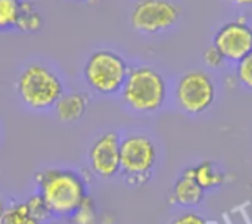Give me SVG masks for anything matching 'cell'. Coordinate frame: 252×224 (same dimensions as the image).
<instances>
[{
  "label": "cell",
  "instance_id": "obj_7",
  "mask_svg": "<svg viewBox=\"0 0 252 224\" xmlns=\"http://www.w3.org/2000/svg\"><path fill=\"white\" fill-rule=\"evenodd\" d=\"M182 10L171 0H139L130 12V25L142 34H158L180 19Z\"/></svg>",
  "mask_w": 252,
  "mask_h": 224
},
{
  "label": "cell",
  "instance_id": "obj_9",
  "mask_svg": "<svg viewBox=\"0 0 252 224\" xmlns=\"http://www.w3.org/2000/svg\"><path fill=\"white\" fill-rule=\"evenodd\" d=\"M213 46L224 56L226 61L238 64L252 52V27L245 16L221 25L213 40Z\"/></svg>",
  "mask_w": 252,
  "mask_h": 224
},
{
  "label": "cell",
  "instance_id": "obj_15",
  "mask_svg": "<svg viewBox=\"0 0 252 224\" xmlns=\"http://www.w3.org/2000/svg\"><path fill=\"white\" fill-rule=\"evenodd\" d=\"M22 0H0V31L16 27Z\"/></svg>",
  "mask_w": 252,
  "mask_h": 224
},
{
  "label": "cell",
  "instance_id": "obj_22",
  "mask_svg": "<svg viewBox=\"0 0 252 224\" xmlns=\"http://www.w3.org/2000/svg\"><path fill=\"white\" fill-rule=\"evenodd\" d=\"M235 6H252V0H229Z\"/></svg>",
  "mask_w": 252,
  "mask_h": 224
},
{
  "label": "cell",
  "instance_id": "obj_3",
  "mask_svg": "<svg viewBox=\"0 0 252 224\" xmlns=\"http://www.w3.org/2000/svg\"><path fill=\"white\" fill-rule=\"evenodd\" d=\"M15 89L22 103L32 111L53 109L65 93L61 77L40 62H32L19 72Z\"/></svg>",
  "mask_w": 252,
  "mask_h": 224
},
{
  "label": "cell",
  "instance_id": "obj_5",
  "mask_svg": "<svg viewBox=\"0 0 252 224\" xmlns=\"http://www.w3.org/2000/svg\"><path fill=\"white\" fill-rule=\"evenodd\" d=\"M130 65L124 56L115 50H94L83 66L86 84L96 93L112 96L121 92L128 75Z\"/></svg>",
  "mask_w": 252,
  "mask_h": 224
},
{
  "label": "cell",
  "instance_id": "obj_10",
  "mask_svg": "<svg viewBox=\"0 0 252 224\" xmlns=\"http://www.w3.org/2000/svg\"><path fill=\"white\" fill-rule=\"evenodd\" d=\"M204 198L205 191L195 180L192 167L185 168L171 188L170 204L182 208H192L198 207L204 201Z\"/></svg>",
  "mask_w": 252,
  "mask_h": 224
},
{
  "label": "cell",
  "instance_id": "obj_12",
  "mask_svg": "<svg viewBox=\"0 0 252 224\" xmlns=\"http://www.w3.org/2000/svg\"><path fill=\"white\" fill-rule=\"evenodd\" d=\"M193 170V177L198 182V185L207 192V191H213L216 188H220L226 183V173L221 171L213 161L210 160H204L201 162H198L196 165L192 167Z\"/></svg>",
  "mask_w": 252,
  "mask_h": 224
},
{
  "label": "cell",
  "instance_id": "obj_17",
  "mask_svg": "<svg viewBox=\"0 0 252 224\" xmlns=\"http://www.w3.org/2000/svg\"><path fill=\"white\" fill-rule=\"evenodd\" d=\"M31 216L38 222V223H44V222H49L52 214L44 202V199L41 198V195L37 192V193H32L27 201H25Z\"/></svg>",
  "mask_w": 252,
  "mask_h": 224
},
{
  "label": "cell",
  "instance_id": "obj_24",
  "mask_svg": "<svg viewBox=\"0 0 252 224\" xmlns=\"http://www.w3.org/2000/svg\"><path fill=\"white\" fill-rule=\"evenodd\" d=\"M40 224H59V223H56V222H50V220H49V222H44V223H40Z\"/></svg>",
  "mask_w": 252,
  "mask_h": 224
},
{
  "label": "cell",
  "instance_id": "obj_16",
  "mask_svg": "<svg viewBox=\"0 0 252 224\" xmlns=\"http://www.w3.org/2000/svg\"><path fill=\"white\" fill-rule=\"evenodd\" d=\"M72 224H97L99 223V216L96 211V204L93 198L89 195L83 204L74 211V214L69 217Z\"/></svg>",
  "mask_w": 252,
  "mask_h": 224
},
{
  "label": "cell",
  "instance_id": "obj_23",
  "mask_svg": "<svg viewBox=\"0 0 252 224\" xmlns=\"http://www.w3.org/2000/svg\"><path fill=\"white\" fill-rule=\"evenodd\" d=\"M4 210H6V202H4L3 196L0 195V220H1V216H3V213H4Z\"/></svg>",
  "mask_w": 252,
  "mask_h": 224
},
{
  "label": "cell",
  "instance_id": "obj_20",
  "mask_svg": "<svg viewBox=\"0 0 252 224\" xmlns=\"http://www.w3.org/2000/svg\"><path fill=\"white\" fill-rule=\"evenodd\" d=\"M171 224H210V222L198 213L186 211V213H182L180 216H177L171 222Z\"/></svg>",
  "mask_w": 252,
  "mask_h": 224
},
{
  "label": "cell",
  "instance_id": "obj_21",
  "mask_svg": "<svg viewBox=\"0 0 252 224\" xmlns=\"http://www.w3.org/2000/svg\"><path fill=\"white\" fill-rule=\"evenodd\" d=\"M97 224H115V219L111 214H103L102 217H99V223Z\"/></svg>",
  "mask_w": 252,
  "mask_h": 224
},
{
  "label": "cell",
  "instance_id": "obj_4",
  "mask_svg": "<svg viewBox=\"0 0 252 224\" xmlns=\"http://www.w3.org/2000/svg\"><path fill=\"white\" fill-rule=\"evenodd\" d=\"M158 164V148L154 139L145 133L121 136L120 176L128 186L146 185Z\"/></svg>",
  "mask_w": 252,
  "mask_h": 224
},
{
  "label": "cell",
  "instance_id": "obj_2",
  "mask_svg": "<svg viewBox=\"0 0 252 224\" xmlns=\"http://www.w3.org/2000/svg\"><path fill=\"white\" fill-rule=\"evenodd\" d=\"M120 96L131 112L152 115L164 108L168 97V84L157 68L136 65L130 66Z\"/></svg>",
  "mask_w": 252,
  "mask_h": 224
},
{
  "label": "cell",
  "instance_id": "obj_11",
  "mask_svg": "<svg viewBox=\"0 0 252 224\" xmlns=\"http://www.w3.org/2000/svg\"><path fill=\"white\" fill-rule=\"evenodd\" d=\"M89 105H90V96L87 92L72 90V92L63 93L59 97L53 111L59 121L69 124V123L80 121L86 115Z\"/></svg>",
  "mask_w": 252,
  "mask_h": 224
},
{
  "label": "cell",
  "instance_id": "obj_8",
  "mask_svg": "<svg viewBox=\"0 0 252 224\" xmlns=\"http://www.w3.org/2000/svg\"><path fill=\"white\" fill-rule=\"evenodd\" d=\"M120 146L121 134L103 131L99 134L87 152L90 173L99 179H112L120 174Z\"/></svg>",
  "mask_w": 252,
  "mask_h": 224
},
{
  "label": "cell",
  "instance_id": "obj_19",
  "mask_svg": "<svg viewBox=\"0 0 252 224\" xmlns=\"http://www.w3.org/2000/svg\"><path fill=\"white\" fill-rule=\"evenodd\" d=\"M202 56H204V62L207 64V66L211 68V69H220L227 62L224 59V56L219 52V49L216 46H213V44L204 50V55Z\"/></svg>",
  "mask_w": 252,
  "mask_h": 224
},
{
  "label": "cell",
  "instance_id": "obj_13",
  "mask_svg": "<svg viewBox=\"0 0 252 224\" xmlns=\"http://www.w3.org/2000/svg\"><path fill=\"white\" fill-rule=\"evenodd\" d=\"M43 27V18L35 10L34 3L31 1H21V12L16 21V27L21 32L32 34L40 31Z\"/></svg>",
  "mask_w": 252,
  "mask_h": 224
},
{
  "label": "cell",
  "instance_id": "obj_1",
  "mask_svg": "<svg viewBox=\"0 0 252 224\" xmlns=\"http://www.w3.org/2000/svg\"><path fill=\"white\" fill-rule=\"evenodd\" d=\"M34 182L52 217H71L89 196L87 180L77 170L44 168L34 176Z\"/></svg>",
  "mask_w": 252,
  "mask_h": 224
},
{
  "label": "cell",
  "instance_id": "obj_14",
  "mask_svg": "<svg viewBox=\"0 0 252 224\" xmlns=\"http://www.w3.org/2000/svg\"><path fill=\"white\" fill-rule=\"evenodd\" d=\"M0 224H40L30 213L25 202H12L6 205Z\"/></svg>",
  "mask_w": 252,
  "mask_h": 224
},
{
  "label": "cell",
  "instance_id": "obj_6",
  "mask_svg": "<svg viewBox=\"0 0 252 224\" xmlns=\"http://www.w3.org/2000/svg\"><path fill=\"white\" fill-rule=\"evenodd\" d=\"M217 89L211 75L201 69L185 72L176 83L174 99L182 112L198 117L216 102Z\"/></svg>",
  "mask_w": 252,
  "mask_h": 224
},
{
  "label": "cell",
  "instance_id": "obj_18",
  "mask_svg": "<svg viewBox=\"0 0 252 224\" xmlns=\"http://www.w3.org/2000/svg\"><path fill=\"white\" fill-rule=\"evenodd\" d=\"M236 78L245 89L252 92V52L236 64Z\"/></svg>",
  "mask_w": 252,
  "mask_h": 224
}]
</instances>
